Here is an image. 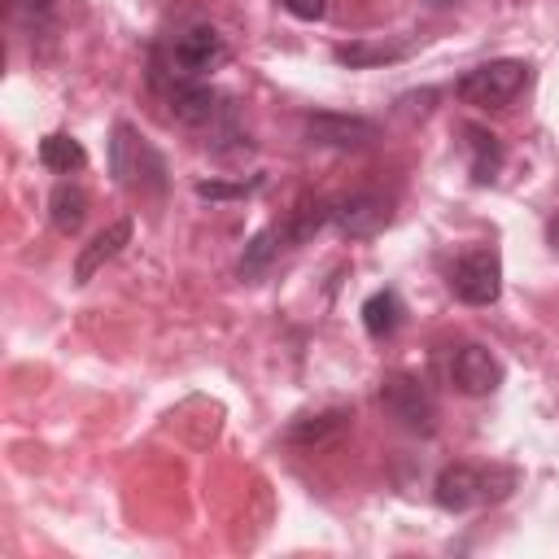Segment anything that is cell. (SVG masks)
I'll return each instance as SVG.
<instances>
[{
	"instance_id": "cell-4",
	"label": "cell",
	"mask_w": 559,
	"mask_h": 559,
	"mask_svg": "<svg viewBox=\"0 0 559 559\" xmlns=\"http://www.w3.org/2000/svg\"><path fill=\"white\" fill-rule=\"evenodd\" d=\"M533 79V66L520 61V57H498V61H485V66H472L467 74L454 79V96L463 105H476V109H507Z\"/></svg>"
},
{
	"instance_id": "cell-14",
	"label": "cell",
	"mask_w": 559,
	"mask_h": 559,
	"mask_svg": "<svg viewBox=\"0 0 559 559\" xmlns=\"http://www.w3.org/2000/svg\"><path fill=\"white\" fill-rule=\"evenodd\" d=\"M48 218L61 236H79L83 223H87V192L74 183V179H61L48 197Z\"/></svg>"
},
{
	"instance_id": "cell-18",
	"label": "cell",
	"mask_w": 559,
	"mask_h": 559,
	"mask_svg": "<svg viewBox=\"0 0 559 559\" xmlns=\"http://www.w3.org/2000/svg\"><path fill=\"white\" fill-rule=\"evenodd\" d=\"M262 179H249V183H223V179H201L197 183V197L201 201H236V197H249Z\"/></svg>"
},
{
	"instance_id": "cell-15",
	"label": "cell",
	"mask_w": 559,
	"mask_h": 559,
	"mask_svg": "<svg viewBox=\"0 0 559 559\" xmlns=\"http://www.w3.org/2000/svg\"><path fill=\"white\" fill-rule=\"evenodd\" d=\"M362 328H367V336L371 341H389L397 328H402V319H406V306H402V297L393 293V288H376L367 301H362Z\"/></svg>"
},
{
	"instance_id": "cell-16",
	"label": "cell",
	"mask_w": 559,
	"mask_h": 559,
	"mask_svg": "<svg viewBox=\"0 0 559 559\" xmlns=\"http://www.w3.org/2000/svg\"><path fill=\"white\" fill-rule=\"evenodd\" d=\"M39 166L52 170V175H74V170L87 166V148H83L74 135L52 131V135L39 140Z\"/></svg>"
},
{
	"instance_id": "cell-3",
	"label": "cell",
	"mask_w": 559,
	"mask_h": 559,
	"mask_svg": "<svg viewBox=\"0 0 559 559\" xmlns=\"http://www.w3.org/2000/svg\"><path fill=\"white\" fill-rule=\"evenodd\" d=\"M511 489H515V472H507V467L450 463V467H441L437 480H432V502H437L441 511L463 515V511H476V507H485V502L507 498Z\"/></svg>"
},
{
	"instance_id": "cell-17",
	"label": "cell",
	"mask_w": 559,
	"mask_h": 559,
	"mask_svg": "<svg viewBox=\"0 0 559 559\" xmlns=\"http://www.w3.org/2000/svg\"><path fill=\"white\" fill-rule=\"evenodd\" d=\"M411 52V44H336L332 57L349 70H367V66H389V61H402Z\"/></svg>"
},
{
	"instance_id": "cell-2",
	"label": "cell",
	"mask_w": 559,
	"mask_h": 559,
	"mask_svg": "<svg viewBox=\"0 0 559 559\" xmlns=\"http://www.w3.org/2000/svg\"><path fill=\"white\" fill-rule=\"evenodd\" d=\"M109 175L135 197H162L170 183L166 157L131 122H114V131H109Z\"/></svg>"
},
{
	"instance_id": "cell-5",
	"label": "cell",
	"mask_w": 559,
	"mask_h": 559,
	"mask_svg": "<svg viewBox=\"0 0 559 559\" xmlns=\"http://www.w3.org/2000/svg\"><path fill=\"white\" fill-rule=\"evenodd\" d=\"M380 411L397 424V428H406V432H415V437H432L437 432V397L428 393V384L419 380V376H411V371H389L384 380H380Z\"/></svg>"
},
{
	"instance_id": "cell-6",
	"label": "cell",
	"mask_w": 559,
	"mask_h": 559,
	"mask_svg": "<svg viewBox=\"0 0 559 559\" xmlns=\"http://www.w3.org/2000/svg\"><path fill=\"white\" fill-rule=\"evenodd\" d=\"M450 293L463 306H493L502 293V258L493 249H467L454 266H450Z\"/></svg>"
},
{
	"instance_id": "cell-19",
	"label": "cell",
	"mask_w": 559,
	"mask_h": 559,
	"mask_svg": "<svg viewBox=\"0 0 559 559\" xmlns=\"http://www.w3.org/2000/svg\"><path fill=\"white\" fill-rule=\"evenodd\" d=\"M52 4H57V0H13V13L22 17V26L39 31V26L52 22Z\"/></svg>"
},
{
	"instance_id": "cell-20",
	"label": "cell",
	"mask_w": 559,
	"mask_h": 559,
	"mask_svg": "<svg viewBox=\"0 0 559 559\" xmlns=\"http://www.w3.org/2000/svg\"><path fill=\"white\" fill-rule=\"evenodd\" d=\"M280 9L297 22H319L328 13V0H280Z\"/></svg>"
},
{
	"instance_id": "cell-1",
	"label": "cell",
	"mask_w": 559,
	"mask_h": 559,
	"mask_svg": "<svg viewBox=\"0 0 559 559\" xmlns=\"http://www.w3.org/2000/svg\"><path fill=\"white\" fill-rule=\"evenodd\" d=\"M227 57H231V48H227V39L218 35V26H210V22H188V26L170 31V35L153 48V57H148V83H153L157 92L170 87V83H197V79H205L210 70H218Z\"/></svg>"
},
{
	"instance_id": "cell-13",
	"label": "cell",
	"mask_w": 559,
	"mask_h": 559,
	"mask_svg": "<svg viewBox=\"0 0 559 559\" xmlns=\"http://www.w3.org/2000/svg\"><path fill=\"white\" fill-rule=\"evenodd\" d=\"M284 249H293V236H288V223H271V227H262L249 245H245V253H240V280H258V275H266L271 271V262L284 253Z\"/></svg>"
},
{
	"instance_id": "cell-10",
	"label": "cell",
	"mask_w": 559,
	"mask_h": 559,
	"mask_svg": "<svg viewBox=\"0 0 559 559\" xmlns=\"http://www.w3.org/2000/svg\"><path fill=\"white\" fill-rule=\"evenodd\" d=\"M349 411L345 406H328V411H314V415H301L284 428V441L297 445V450H328L336 445L345 432H349Z\"/></svg>"
},
{
	"instance_id": "cell-12",
	"label": "cell",
	"mask_w": 559,
	"mask_h": 559,
	"mask_svg": "<svg viewBox=\"0 0 559 559\" xmlns=\"http://www.w3.org/2000/svg\"><path fill=\"white\" fill-rule=\"evenodd\" d=\"M127 240H131V218H118V223H109L105 231H96V236L79 249V258H74V284H87L109 258L122 253Z\"/></svg>"
},
{
	"instance_id": "cell-21",
	"label": "cell",
	"mask_w": 559,
	"mask_h": 559,
	"mask_svg": "<svg viewBox=\"0 0 559 559\" xmlns=\"http://www.w3.org/2000/svg\"><path fill=\"white\" fill-rule=\"evenodd\" d=\"M546 245H550V253L559 258V210L546 218Z\"/></svg>"
},
{
	"instance_id": "cell-7",
	"label": "cell",
	"mask_w": 559,
	"mask_h": 559,
	"mask_svg": "<svg viewBox=\"0 0 559 559\" xmlns=\"http://www.w3.org/2000/svg\"><path fill=\"white\" fill-rule=\"evenodd\" d=\"M306 140L319 144V148H367L380 140V127L371 118H358V114H306L301 122Z\"/></svg>"
},
{
	"instance_id": "cell-8",
	"label": "cell",
	"mask_w": 559,
	"mask_h": 559,
	"mask_svg": "<svg viewBox=\"0 0 559 559\" xmlns=\"http://www.w3.org/2000/svg\"><path fill=\"white\" fill-rule=\"evenodd\" d=\"M389 201L376 197V192H354V197H341L332 201V227L349 240H371L389 227Z\"/></svg>"
},
{
	"instance_id": "cell-11",
	"label": "cell",
	"mask_w": 559,
	"mask_h": 559,
	"mask_svg": "<svg viewBox=\"0 0 559 559\" xmlns=\"http://www.w3.org/2000/svg\"><path fill=\"white\" fill-rule=\"evenodd\" d=\"M459 131H463V144H467V170H472V179L476 183H493L498 170H502V162H507L502 140L489 127H480V122H463Z\"/></svg>"
},
{
	"instance_id": "cell-9",
	"label": "cell",
	"mask_w": 559,
	"mask_h": 559,
	"mask_svg": "<svg viewBox=\"0 0 559 559\" xmlns=\"http://www.w3.org/2000/svg\"><path fill=\"white\" fill-rule=\"evenodd\" d=\"M450 384L463 397H489L502 384V362L485 345H459L450 358Z\"/></svg>"
},
{
	"instance_id": "cell-22",
	"label": "cell",
	"mask_w": 559,
	"mask_h": 559,
	"mask_svg": "<svg viewBox=\"0 0 559 559\" xmlns=\"http://www.w3.org/2000/svg\"><path fill=\"white\" fill-rule=\"evenodd\" d=\"M432 9H450V4H459V0H428Z\"/></svg>"
}]
</instances>
